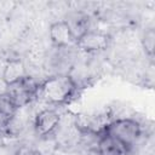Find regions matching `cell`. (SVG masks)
Segmentation results:
<instances>
[{"label":"cell","mask_w":155,"mask_h":155,"mask_svg":"<svg viewBox=\"0 0 155 155\" xmlns=\"http://www.w3.org/2000/svg\"><path fill=\"white\" fill-rule=\"evenodd\" d=\"M25 75H28V73H27L24 62L19 58H12L6 63V65L4 68L2 80L5 81L6 85H8V84L21 80Z\"/></svg>","instance_id":"9c48e42d"},{"label":"cell","mask_w":155,"mask_h":155,"mask_svg":"<svg viewBox=\"0 0 155 155\" xmlns=\"http://www.w3.org/2000/svg\"><path fill=\"white\" fill-rule=\"evenodd\" d=\"M13 155H40V153L34 148V147H30V145H22V147H18Z\"/></svg>","instance_id":"7c38bea8"},{"label":"cell","mask_w":155,"mask_h":155,"mask_svg":"<svg viewBox=\"0 0 155 155\" xmlns=\"http://www.w3.org/2000/svg\"><path fill=\"white\" fill-rule=\"evenodd\" d=\"M76 82L67 73H58L39 84L38 97L53 105L65 104L75 93Z\"/></svg>","instance_id":"6da1fadb"},{"label":"cell","mask_w":155,"mask_h":155,"mask_svg":"<svg viewBox=\"0 0 155 155\" xmlns=\"http://www.w3.org/2000/svg\"><path fill=\"white\" fill-rule=\"evenodd\" d=\"M17 110L10 97L5 92L0 93V124L11 121L16 116Z\"/></svg>","instance_id":"30bf717a"},{"label":"cell","mask_w":155,"mask_h":155,"mask_svg":"<svg viewBox=\"0 0 155 155\" xmlns=\"http://www.w3.org/2000/svg\"><path fill=\"white\" fill-rule=\"evenodd\" d=\"M103 133H107L119 139L128 148H132L139 139L142 134V128L136 120L130 117H120L111 120Z\"/></svg>","instance_id":"3957f363"},{"label":"cell","mask_w":155,"mask_h":155,"mask_svg":"<svg viewBox=\"0 0 155 155\" xmlns=\"http://www.w3.org/2000/svg\"><path fill=\"white\" fill-rule=\"evenodd\" d=\"M110 39L107 34L96 30H88L81 38H79L75 44L78 48L85 53H94L101 52L108 48Z\"/></svg>","instance_id":"5b68a950"},{"label":"cell","mask_w":155,"mask_h":155,"mask_svg":"<svg viewBox=\"0 0 155 155\" xmlns=\"http://www.w3.org/2000/svg\"><path fill=\"white\" fill-rule=\"evenodd\" d=\"M63 21L69 27L75 41L90 30V17L84 11H80V10L70 11L68 12V15L65 16V19Z\"/></svg>","instance_id":"ba28073f"},{"label":"cell","mask_w":155,"mask_h":155,"mask_svg":"<svg viewBox=\"0 0 155 155\" xmlns=\"http://www.w3.org/2000/svg\"><path fill=\"white\" fill-rule=\"evenodd\" d=\"M61 125V115L53 109H42L34 117V130L38 136L47 137L54 133Z\"/></svg>","instance_id":"277c9868"},{"label":"cell","mask_w":155,"mask_h":155,"mask_svg":"<svg viewBox=\"0 0 155 155\" xmlns=\"http://www.w3.org/2000/svg\"><path fill=\"white\" fill-rule=\"evenodd\" d=\"M39 84L29 74L18 81L6 85L5 93L10 97L17 109L27 107L34 98L38 97Z\"/></svg>","instance_id":"7a4b0ae2"},{"label":"cell","mask_w":155,"mask_h":155,"mask_svg":"<svg viewBox=\"0 0 155 155\" xmlns=\"http://www.w3.org/2000/svg\"><path fill=\"white\" fill-rule=\"evenodd\" d=\"M142 46L143 50L145 51V53L149 57L154 56V47H155V30L153 28H149L144 31L143 36H142Z\"/></svg>","instance_id":"8fae6325"},{"label":"cell","mask_w":155,"mask_h":155,"mask_svg":"<svg viewBox=\"0 0 155 155\" xmlns=\"http://www.w3.org/2000/svg\"><path fill=\"white\" fill-rule=\"evenodd\" d=\"M130 150L131 148L107 133H101L97 139V155H128Z\"/></svg>","instance_id":"52a82bcc"},{"label":"cell","mask_w":155,"mask_h":155,"mask_svg":"<svg viewBox=\"0 0 155 155\" xmlns=\"http://www.w3.org/2000/svg\"><path fill=\"white\" fill-rule=\"evenodd\" d=\"M48 36L51 44L56 48H67L75 42V39L64 21L53 22L48 29Z\"/></svg>","instance_id":"8992f818"}]
</instances>
